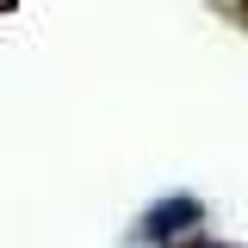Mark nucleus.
Segmentation results:
<instances>
[{"label": "nucleus", "mask_w": 248, "mask_h": 248, "mask_svg": "<svg viewBox=\"0 0 248 248\" xmlns=\"http://www.w3.org/2000/svg\"><path fill=\"white\" fill-rule=\"evenodd\" d=\"M199 217H205V205H199L192 192H174V199H161V205H149V211H143V223H137V242H149V248L180 242Z\"/></svg>", "instance_id": "nucleus-1"}]
</instances>
